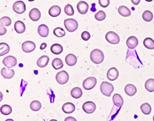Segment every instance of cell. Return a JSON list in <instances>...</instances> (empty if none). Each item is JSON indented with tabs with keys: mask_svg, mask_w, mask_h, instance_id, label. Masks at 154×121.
Segmentation results:
<instances>
[{
	"mask_svg": "<svg viewBox=\"0 0 154 121\" xmlns=\"http://www.w3.org/2000/svg\"><path fill=\"white\" fill-rule=\"evenodd\" d=\"M90 60L95 64H100L104 60V54L100 49H95L90 53Z\"/></svg>",
	"mask_w": 154,
	"mask_h": 121,
	"instance_id": "6da1fadb",
	"label": "cell"
},
{
	"mask_svg": "<svg viewBox=\"0 0 154 121\" xmlns=\"http://www.w3.org/2000/svg\"><path fill=\"white\" fill-rule=\"evenodd\" d=\"M114 90V86L108 82H103L100 85V91L106 97H110Z\"/></svg>",
	"mask_w": 154,
	"mask_h": 121,
	"instance_id": "7a4b0ae2",
	"label": "cell"
},
{
	"mask_svg": "<svg viewBox=\"0 0 154 121\" xmlns=\"http://www.w3.org/2000/svg\"><path fill=\"white\" fill-rule=\"evenodd\" d=\"M64 26H65L66 30L72 33L77 29L79 25H78L76 20L74 19H67V20H64Z\"/></svg>",
	"mask_w": 154,
	"mask_h": 121,
	"instance_id": "3957f363",
	"label": "cell"
},
{
	"mask_svg": "<svg viewBox=\"0 0 154 121\" xmlns=\"http://www.w3.org/2000/svg\"><path fill=\"white\" fill-rule=\"evenodd\" d=\"M56 79L58 83L61 85L66 84L69 79V76L67 73L66 71L63 70L58 73L56 76Z\"/></svg>",
	"mask_w": 154,
	"mask_h": 121,
	"instance_id": "277c9868",
	"label": "cell"
},
{
	"mask_svg": "<svg viewBox=\"0 0 154 121\" xmlns=\"http://www.w3.org/2000/svg\"><path fill=\"white\" fill-rule=\"evenodd\" d=\"M106 39L107 42L111 44H113V45H116L120 42V38H119V36L112 31L108 32L106 34Z\"/></svg>",
	"mask_w": 154,
	"mask_h": 121,
	"instance_id": "5b68a950",
	"label": "cell"
},
{
	"mask_svg": "<svg viewBox=\"0 0 154 121\" xmlns=\"http://www.w3.org/2000/svg\"><path fill=\"white\" fill-rule=\"evenodd\" d=\"M96 83H97V79L95 77H88L83 81L82 82V86L84 88L85 90H92L96 86Z\"/></svg>",
	"mask_w": 154,
	"mask_h": 121,
	"instance_id": "8992f818",
	"label": "cell"
},
{
	"mask_svg": "<svg viewBox=\"0 0 154 121\" xmlns=\"http://www.w3.org/2000/svg\"><path fill=\"white\" fill-rule=\"evenodd\" d=\"M13 10L17 14H23L26 12V4L23 1H16L14 4H13Z\"/></svg>",
	"mask_w": 154,
	"mask_h": 121,
	"instance_id": "52a82bcc",
	"label": "cell"
},
{
	"mask_svg": "<svg viewBox=\"0 0 154 121\" xmlns=\"http://www.w3.org/2000/svg\"><path fill=\"white\" fill-rule=\"evenodd\" d=\"M2 63L5 67L8 68H12L14 67L17 64V60L15 56H8L2 60Z\"/></svg>",
	"mask_w": 154,
	"mask_h": 121,
	"instance_id": "ba28073f",
	"label": "cell"
},
{
	"mask_svg": "<svg viewBox=\"0 0 154 121\" xmlns=\"http://www.w3.org/2000/svg\"><path fill=\"white\" fill-rule=\"evenodd\" d=\"M96 109V104L92 101H87L86 103L83 104L82 105V110L86 113H93L95 112Z\"/></svg>",
	"mask_w": 154,
	"mask_h": 121,
	"instance_id": "9c48e42d",
	"label": "cell"
},
{
	"mask_svg": "<svg viewBox=\"0 0 154 121\" xmlns=\"http://www.w3.org/2000/svg\"><path fill=\"white\" fill-rule=\"evenodd\" d=\"M22 49L25 53H32L35 49V44L32 41H26L22 44Z\"/></svg>",
	"mask_w": 154,
	"mask_h": 121,
	"instance_id": "30bf717a",
	"label": "cell"
},
{
	"mask_svg": "<svg viewBox=\"0 0 154 121\" xmlns=\"http://www.w3.org/2000/svg\"><path fill=\"white\" fill-rule=\"evenodd\" d=\"M106 76L108 79H109L110 81H115L116 79H117V78L119 77V71L115 67H112L107 72Z\"/></svg>",
	"mask_w": 154,
	"mask_h": 121,
	"instance_id": "8fae6325",
	"label": "cell"
},
{
	"mask_svg": "<svg viewBox=\"0 0 154 121\" xmlns=\"http://www.w3.org/2000/svg\"><path fill=\"white\" fill-rule=\"evenodd\" d=\"M77 10L78 12L82 15H85L87 13L88 10H89V5L87 2H84V1H80L77 3Z\"/></svg>",
	"mask_w": 154,
	"mask_h": 121,
	"instance_id": "7c38bea8",
	"label": "cell"
},
{
	"mask_svg": "<svg viewBox=\"0 0 154 121\" xmlns=\"http://www.w3.org/2000/svg\"><path fill=\"white\" fill-rule=\"evenodd\" d=\"M1 75L5 79H12L15 75V71L11 68H5V67H3L1 70Z\"/></svg>",
	"mask_w": 154,
	"mask_h": 121,
	"instance_id": "4fadbf2b",
	"label": "cell"
},
{
	"mask_svg": "<svg viewBox=\"0 0 154 121\" xmlns=\"http://www.w3.org/2000/svg\"><path fill=\"white\" fill-rule=\"evenodd\" d=\"M138 39H137L136 36H133L129 37L127 39V40H126V46H127V47L130 49H135V48L138 46Z\"/></svg>",
	"mask_w": 154,
	"mask_h": 121,
	"instance_id": "5bb4252c",
	"label": "cell"
},
{
	"mask_svg": "<svg viewBox=\"0 0 154 121\" xmlns=\"http://www.w3.org/2000/svg\"><path fill=\"white\" fill-rule=\"evenodd\" d=\"M29 16V18L32 20V21L36 22L38 21V20H39V19L41 18V12L38 9L34 8V9H31Z\"/></svg>",
	"mask_w": 154,
	"mask_h": 121,
	"instance_id": "9a60e30c",
	"label": "cell"
},
{
	"mask_svg": "<svg viewBox=\"0 0 154 121\" xmlns=\"http://www.w3.org/2000/svg\"><path fill=\"white\" fill-rule=\"evenodd\" d=\"M65 60L66 63L69 67H73L77 63V57L74 54L69 53V54H68L66 56Z\"/></svg>",
	"mask_w": 154,
	"mask_h": 121,
	"instance_id": "2e32d148",
	"label": "cell"
},
{
	"mask_svg": "<svg viewBox=\"0 0 154 121\" xmlns=\"http://www.w3.org/2000/svg\"><path fill=\"white\" fill-rule=\"evenodd\" d=\"M49 61V56H42L38 59L36 64H37V66L39 67V68H44V67H46V66L48 65Z\"/></svg>",
	"mask_w": 154,
	"mask_h": 121,
	"instance_id": "e0dca14e",
	"label": "cell"
},
{
	"mask_svg": "<svg viewBox=\"0 0 154 121\" xmlns=\"http://www.w3.org/2000/svg\"><path fill=\"white\" fill-rule=\"evenodd\" d=\"M62 110L65 113H72L75 111V107L73 104L72 103H66L65 104H63V107H62Z\"/></svg>",
	"mask_w": 154,
	"mask_h": 121,
	"instance_id": "ac0fdd59",
	"label": "cell"
},
{
	"mask_svg": "<svg viewBox=\"0 0 154 121\" xmlns=\"http://www.w3.org/2000/svg\"><path fill=\"white\" fill-rule=\"evenodd\" d=\"M49 27H48L46 25L42 24L38 27V33L40 36L47 37L48 36H49Z\"/></svg>",
	"mask_w": 154,
	"mask_h": 121,
	"instance_id": "d6986e66",
	"label": "cell"
},
{
	"mask_svg": "<svg viewBox=\"0 0 154 121\" xmlns=\"http://www.w3.org/2000/svg\"><path fill=\"white\" fill-rule=\"evenodd\" d=\"M125 93L128 95V96H130V97H133L134 96L137 92V87L133 84H127L126 86H125Z\"/></svg>",
	"mask_w": 154,
	"mask_h": 121,
	"instance_id": "ffe728a7",
	"label": "cell"
},
{
	"mask_svg": "<svg viewBox=\"0 0 154 121\" xmlns=\"http://www.w3.org/2000/svg\"><path fill=\"white\" fill-rule=\"evenodd\" d=\"M61 13V8L59 5H53L49 9V14L52 17H57Z\"/></svg>",
	"mask_w": 154,
	"mask_h": 121,
	"instance_id": "44dd1931",
	"label": "cell"
},
{
	"mask_svg": "<svg viewBox=\"0 0 154 121\" xmlns=\"http://www.w3.org/2000/svg\"><path fill=\"white\" fill-rule=\"evenodd\" d=\"M14 29L16 32L19 34L23 33L26 30V26L22 21H16L14 25Z\"/></svg>",
	"mask_w": 154,
	"mask_h": 121,
	"instance_id": "7402d4cb",
	"label": "cell"
},
{
	"mask_svg": "<svg viewBox=\"0 0 154 121\" xmlns=\"http://www.w3.org/2000/svg\"><path fill=\"white\" fill-rule=\"evenodd\" d=\"M112 102H113L114 105L118 107H122L123 105V99L121 97L119 93H116L112 97Z\"/></svg>",
	"mask_w": 154,
	"mask_h": 121,
	"instance_id": "603a6c76",
	"label": "cell"
},
{
	"mask_svg": "<svg viewBox=\"0 0 154 121\" xmlns=\"http://www.w3.org/2000/svg\"><path fill=\"white\" fill-rule=\"evenodd\" d=\"M118 12L120 16H123V17H128L131 15V12L126 6L125 5H121L118 8Z\"/></svg>",
	"mask_w": 154,
	"mask_h": 121,
	"instance_id": "cb8c5ba5",
	"label": "cell"
},
{
	"mask_svg": "<svg viewBox=\"0 0 154 121\" xmlns=\"http://www.w3.org/2000/svg\"><path fill=\"white\" fill-rule=\"evenodd\" d=\"M63 46L59 43L53 44V46H51V52L55 55H60L63 53Z\"/></svg>",
	"mask_w": 154,
	"mask_h": 121,
	"instance_id": "d4e9b609",
	"label": "cell"
},
{
	"mask_svg": "<svg viewBox=\"0 0 154 121\" xmlns=\"http://www.w3.org/2000/svg\"><path fill=\"white\" fill-rule=\"evenodd\" d=\"M10 50V47L5 42H0V56L6 55Z\"/></svg>",
	"mask_w": 154,
	"mask_h": 121,
	"instance_id": "484cf974",
	"label": "cell"
},
{
	"mask_svg": "<svg viewBox=\"0 0 154 121\" xmlns=\"http://www.w3.org/2000/svg\"><path fill=\"white\" fill-rule=\"evenodd\" d=\"M71 96L74 99H79L82 96V91L79 87H74L71 90Z\"/></svg>",
	"mask_w": 154,
	"mask_h": 121,
	"instance_id": "4316f807",
	"label": "cell"
},
{
	"mask_svg": "<svg viewBox=\"0 0 154 121\" xmlns=\"http://www.w3.org/2000/svg\"><path fill=\"white\" fill-rule=\"evenodd\" d=\"M140 110L143 112V113H144L145 115H149V114H150L151 111H152L150 104H149L148 103L143 104L142 105L140 106Z\"/></svg>",
	"mask_w": 154,
	"mask_h": 121,
	"instance_id": "83f0119b",
	"label": "cell"
},
{
	"mask_svg": "<svg viewBox=\"0 0 154 121\" xmlns=\"http://www.w3.org/2000/svg\"><path fill=\"white\" fill-rule=\"evenodd\" d=\"M145 89L150 93L154 92V79H149L146 81Z\"/></svg>",
	"mask_w": 154,
	"mask_h": 121,
	"instance_id": "f1b7e54d",
	"label": "cell"
},
{
	"mask_svg": "<svg viewBox=\"0 0 154 121\" xmlns=\"http://www.w3.org/2000/svg\"><path fill=\"white\" fill-rule=\"evenodd\" d=\"M52 66L55 70H60L63 67V63L60 59L55 58L52 62Z\"/></svg>",
	"mask_w": 154,
	"mask_h": 121,
	"instance_id": "f546056e",
	"label": "cell"
},
{
	"mask_svg": "<svg viewBox=\"0 0 154 121\" xmlns=\"http://www.w3.org/2000/svg\"><path fill=\"white\" fill-rule=\"evenodd\" d=\"M41 107H42V104L38 100H33L30 104V109L32 111H38L41 109Z\"/></svg>",
	"mask_w": 154,
	"mask_h": 121,
	"instance_id": "4dcf8cb0",
	"label": "cell"
},
{
	"mask_svg": "<svg viewBox=\"0 0 154 121\" xmlns=\"http://www.w3.org/2000/svg\"><path fill=\"white\" fill-rule=\"evenodd\" d=\"M143 45L147 49H154V40L151 38H146L143 41Z\"/></svg>",
	"mask_w": 154,
	"mask_h": 121,
	"instance_id": "1f68e13d",
	"label": "cell"
},
{
	"mask_svg": "<svg viewBox=\"0 0 154 121\" xmlns=\"http://www.w3.org/2000/svg\"><path fill=\"white\" fill-rule=\"evenodd\" d=\"M12 107H10L9 105H3L1 107V108H0V112H1V113L3 114V115H5V116H8V115H9V114L12 113Z\"/></svg>",
	"mask_w": 154,
	"mask_h": 121,
	"instance_id": "d6a6232c",
	"label": "cell"
},
{
	"mask_svg": "<svg viewBox=\"0 0 154 121\" xmlns=\"http://www.w3.org/2000/svg\"><path fill=\"white\" fill-rule=\"evenodd\" d=\"M143 19L144 21L146 22H150L152 21V19H153V15H152V12L149 10H146L145 12L143 13Z\"/></svg>",
	"mask_w": 154,
	"mask_h": 121,
	"instance_id": "836d02e7",
	"label": "cell"
},
{
	"mask_svg": "<svg viewBox=\"0 0 154 121\" xmlns=\"http://www.w3.org/2000/svg\"><path fill=\"white\" fill-rule=\"evenodd\" d=\"M53 34H54L56 37L61 38V37L65 36L66 33L65 30L63 29V28H61V27H57V28H56L53 30Z\"/></svg>",
	"mask_w": 154,
	"mask_h": 121,
	"instance_id": "e575fe53",
	"label": "cell"
},
{
	"mask_svg": "<svg viewBox=\"0 0 154 121\" xmlns=\"http://www.w3.org/2000/svg\"><path fill=\"white\" fill-rule=\"evenodd\" d=\"M106 17V14L104 11H99L97 13H96L95 15V19H96L97 21H103L104 20Z\"/></svg>",
	"mask_w": 154,
	"mask_h": 121,
	"instance_id": "d590c367",
	"label": "cell"
},
{
	"mask_svg": "<svg viewBox=\"0 0 154 121\" xmlns=\"http://www.w3.org/2000/svg\"><path fill=\"white\" fill-rule=\"evenodd\" d=\"M64 12H65V13L67 15V16H71L74 15L73 7H72V5H70V4H67V5H66L65 8H64Z\"/></svg>",
	"mask_w": 154,
	"mask_h": 121,
	"instance_id": "8d00e7d4",
	"label": "cell"
},
{
	"mask_svg": "<svg viewBox=\"0 0 154 121\" xmlns=\"http://www.w3.org/2000/svg\"><path fill=\"white\" fill-rule=\"evenodd\" d=\"M0 20H1V22H2V24H3L5 26H9L11 25V23H12V20H11L10 18L8 17V16H3L2 19H0Z\"/></svg>",
	"mask_w": 154,
	"mask_h": 121,
	"instance_id": "74e56055",
	"label": "cell"
},
{
	"mask_svg": "<svg viewBox=\"0 0 154 121\" xmlns=\"http://www.w3.org/2000/svg\"><path fill=\"white\" fill-rule=\"evenodd\" d=\"M99 3H100V5L102 7L106 8L109 5L110 1L109 0H99Z\"/></svg>",
	"mask_w": 154,
	"mask_h": 121,
	"instance_id": "f35d334b",
	"label": "cell"
},
{
	"mask_svg": "<svg viewBox=\"0 0 154 121\" xmlns=\"http://www.w3.org/2000/svg\"><path fill=\"white\" fill-rule=\"evenodd\" d=\"M81 37H82V39H83L84 41H88L89 39H90L91 36H90V34H89V32L84 31V32H82V35H81Z\"/></svg>",
	"mask_w": 154,
	"mask_h": 121,
	"instance_id": "ab89813d",
	"label": "cell"
},
{
	"mask_svg": "<svg viewBox=\"0 0 154 121\" xmlns=\"http://www.w3.org/2000/svg\"><path fill=\"white\" fill-rule=\"evenodd\" d=\"M6 32H7V30L5 28V26L2 24V23L0 20V36L5 35L6 33Z\"/></svg>",
	"mask_w": 154,
	"mask_h": 121,
	"instance_id": "60d3db41",
	"label": "cell"
},
{
	"mask_svg": "<svg viewBox=\"0 0 154 121\" xmlns=\"http://www.w3.org/2000/svg\"><path fill=\"white\" fill-rule=\"evenodd\" d=\"M64 121H77V119L72 116H68V117L66 118Z\"/></svg>",
	"mask_w": 154,
	"mask_h": 121,
	"instance_id": "b9f144b4",
	"label": "cell"
},
{
	"mask_svg": "<svg viewBox=\"0 0 154 121\" xmlns=\"http://www.w3.org/2000/svg\"><path fill=\"white\" fill-rule=\"evenodd\" d=\"M46 42H42V44L40 45V49H42V50H43V49H45L46 48Z\"/></svg>",
	"mask_w": 154,
	"mask_h": 121,
	"instance_id": "7bdbcfd3",
	"label": "cell"
},
{
	"mask_svg": "<svg viewBox=\"0 0 154 121\" xmlns=\"http://www.w3.org/2000/svg\"><path fill=\"white\" fill-rule=\"evenodd\" d=\"M131 2L134 4L135 5H139V3L140 2V0H131Z\"/></svg>",
	"mask_w": 154,
	"mask_h": 121,
	"instance_id": "ee69618b",
	"label": "cell"
},
{
	"mask_svg": "<svg viewBox=\"0 0 154 121\" xmlns=\"http://www.w3.org/2000/svg\"><path fill=\"white\" fill-rule=\"evenodd\" d=\"M2 100H3V94H2V92L0 91V102L2 101Z\"/></svg>",
	"mask_w": 154,
	"mask_h": 121,
	"instance_id": "f6af8a7d",
	"label": "cell"
},
{
	"mask_svg": "<svg viewBox=\"0 0 154 121\" xmlns=\"http://www.w3.org/2000/svg\"><path fill=\"white\" fill-rule=\"evenodd\" d=\"M5 121H14V120H13L12 119H7L6 120H5Z\"/></svg>",
	"mask_w": 154,
	"mask_h": 121,
	"instance_id": "bcb514c9",
	"label": "cell"
},
{
	"mask_svg": "<svg viewBox=\"0 0 154 121\" xmlns=\"http://www.w3.org/2000/svg\"><path fill=\"white\" fill-rule=\"evenodd\" d=\"M145 1H146V2H152V0H145Z\"/></svg>",
	"mask_w": 154,
	"mask_h": 121,
	"instance_id": "7dc6e473",
	"label": "cell"
},
{
	"mask_svg": "<svg viewBox=\"0 0 154 121\" xmlns=\"http://www.w3.org/2000/svg\"><path fill=\"white\" fill-rule=\"evenodd\" d=\"M49 121H58V120H56V119H51V120Z\"/></svg>",
	"mask_w": 154,
	"mask_h": 121,
	"instance_id": "c3c4849f",
	"label": "cell"
},
{
	"mask_svg": "<svg viewBox=\"0 0 154 121\" xmlns=\"http://www.w3.org/2000/svg\"><path fill=\"white\" fill-rule=\"evenodd\" d=\"M28 1H29V2H33V1H35V0H28Z\"/></svg>",
	"mask_w": 154,
	"mask_h": 121,
	"instance_id": "681fc988",
	"label": "cell"
},
{
	"mask_svg": "<svg viewBox=\"0 0 154 121\" xmlns=\"http://www.w3.org/2000/svg\"><path fill=\"white\" fill-rule=\"evenodd\" d=\"M153 121H154V116H153Z\"/></svg>",
	"mask_w": 154,
	"mask_h": 121,
	"instance_id": "f907efd6",
	"label": "cell"
}]
</instances>
